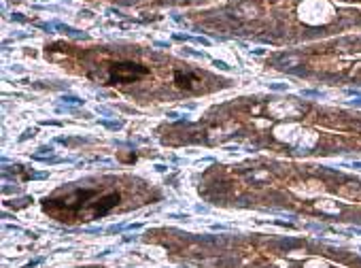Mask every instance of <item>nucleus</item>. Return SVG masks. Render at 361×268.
<instances>
[{
    "label": "nucleus",
    "mask_w": 361,
    "mask_h": 268,
    "mask_svg": "<svg viewBox=\"0 0 361 268\" xmlns=\"http://www.w3.org/2000/svg\"><path fill=\"white\" fill-rule=\"evenodd\" d=\"M144 75H149V68L134 64V62H117L108 68L111 83H132V81L144 77Z\"/></svg>",
    "instance_id": "obj_1"
},
{
    "label": "nucleus",
    "mask_w": 361,
    "mask_h": 268,
    "mask_svg": "<svg viewBox=\"0 0 361 268\" xmlns=\"http://www.w3.org/2000/svg\"><path fill=\"white\" fill-rule=\"evenodd\" d=\"M117 202H119V194H108V196H104L102 200H98L96 209L91 211V217L96 219V217H100V215H106Z\"/></svg>",
    "instance_id": "obj_2"
},
{
    "label": "nucleus",
    "mask_w": 361,
    "mask_h": 268,
    "mask_svg": "<svg viewBox=\"0 0 361 268\" xmlns=\"http://www.w3.org/2000/svg\"><path fill=\"white\" fill-rule=\"evenodd\" d=\"M174 81H177V85L179 87H185V89H193L198 87V83H200V79L193 75V73H183V70H177L174 73Z\"/></svg>",
    "instance_id": "obj_3"
},
{
    "label": "nucleus",
    "mask_w": 361,
    "mask_h": 268,
    "mask_svg": "<svg viewBox=\"0 0 361 268\" xmlns=\"http://www.w3.org/2000/svg\"><path fill=\"white\" fill-rule=\"evenodd\" d=\"M62 100L66 102V104H75V106H81L85 100H81V98H77V96H62Z\"/></svg>",
    "instance_id": "obj_4"
},
{
    "label": "nucleus",
    "mask_w": 361,
    "mask_h": 268,
    "mask_svg": "<svg viewBox=\"0 0 361 268\" xmlns=\"http://www.w3.org/2000/svg\"><path fill=\"white\" fill-rule=\"evenodd\" d=\"M183 55H191V58H198V60H204V58H206L202 51H193V49H183Z\"/></svg>",
    "instance_id": "obj_5"
},
{
    "label": "nucleus",
    "mask_w": 361,
    "mask_h": 268,
    "mask_svg": "<svg viewBox=\"0 0 361 268\" xmlns=\"http://www.w3.org/2000/svg\"><path fill=\"white\" fill-rule=\"evenodd\" d=\"M302 96H306V98H321L323 94L316 91V89H302Z\"/></svg>",
    "instance_id": "obj_6"
},
{
    "label": "nucleus",
    "mask_w": 361,
    "mask_h": 268,
    "mask_svg": "<svg viewBox=\"0 0 361 268\" xmlns=\"http://www.w3.org/2000/svg\"><path fill=\"white\" fill-rule=\"evenodd\" d=\"M287 83H270V89H274V91H287Z\"/></svg>",
    "instance_id": "obj_7"
},
{
    "label": "nucleus",
    "mask_w": 361,
    "mask_h": 268,
    "mask_svg": "<svg viewBox=\"0 0 361 268\" xmlns=\"http://www.w3.org/2000/svg\"><path fill=\"white\" fill-rule=\"evenodd\" d=\"M96 111H98V113H100V115H108V117H111V115H113V109H108V106H98V109H96Z\"/></svg>",
    "instance_id": "obj_8"
},
{
    "label": "nucleus",
    "mask_w": 361,
    "mask_h": 268,
    "mask_svg": "<svg viewBox=\"0 0 361 268\" xmlns=\"http://www.w3.org/2000/svg\"><path fill=\"white\" fill-rule=\"evenodd\" d=\"M102 126H106V128H113V130H117V128H121V121H102Z\"/></svg>",
    "instance_id": "obj_9"
},
{
    "label": "nucleus",
    "mask_w": 361,
    "mask_h": 268,
    "mask_svg": "<svg viewBox=\"0 0 361 268\" xmlns=\"http://www.w3.org/2000/svg\"><path fill=\"white\" fill-rule=\"evenodd\" d=\"M123 228H128V225H123V223H117V225H111L106 232H111V234H115V232H121Z\"/></svg>",
    "instance_id": "obj_10"
},
{
    "label": "nucleus",
    "mask_w": 361,
    "mask_h": 268,
    "mask_svg": "<svg viewBox=\"0 0 361 268\" xmlns=\"http://www.w3.org/2000/svg\"><path fill=\"white\" fill-rule=\"evenodd\" d=\"M213 64H215V66H217V68H221V70H227V73H229V70H232V68H229V66H227L225 62H219V60H215V62H213Z\"/></svg>",
    "instance_id": "obj_11"
},
{
    "label": "nucleus",
    "mask_w": 361,
    "mask_h": 268,
    "mask_svg": "<svg viewBox=\"0 0 361 268\" xmlns=\"http://www.w3.org/2000/svg\"><path fill=\"white\" fill-rule=\"evenodd\" d=\"M193 43H200V45H206V47H208L210 41H208V39H202V36H193Z\"/></svg>",
    "instance_id": "obj_12"
},
{
    "label": "nucleus",
    "mask_w": 361,
    "mask_h": 268,
    "mask_svg": "<svg viewBox=\"0 0 361 268\" xmlns=\"http://www.w3.org/2000/svg\"><path fill=\"white\" fill-rule=\"evenodd\" d=\"M83 232H87V234H100V232H104L102 228H85Z\"/></svg>",
    "instance_id": "obj_13"
},
{
    "label": "nucleus",
    "mask_w": 361,
    "mask_h": 268,
    "mask_svg": "<svg viewBox=\"0 0 361 268\" xmlns=\"http://www.w3.org/2000/svg\"><path fill=\"white\" fill-rule=\"evenodd\" d=\"M38 151H41V153H53V147H51V145H49V147H47V145H43Z\"/></svg>",
    "instance_id": "obj_14"
},
{
    "label": "nucleus",
    "mask_w": 361,
    "mask_h": 268,
    "mask_svg": "<svg viewBox=\"0 0 361 268\" xmlns=\"http://www.w3.org/2000/svg\"><path fill=\"white\" fill-rule=\"evenodd\" d=\"M170 217H172V219H180V221H183V219H185V221L189 219V215H177V213H174V215H170Z\"/></svg>",
    "instance_id": "obj_15"
},
{
    "label": "nucleus",
    "mask_w": 361,
    "mask_h": 268,
    "mask_svg": "<svg viewBox=\"0 0 361 268\" xmlns=\"http://www.w3.org/2000/svg\"><path fill=\"white\" fill-rule=\"evenodd\" d=\"M140 228H142V223H130L128 225V230H140Z\"/></svg>",
    "instance_id": "obj_16"
},
{
    "label": "nucleus",
    "mask_w": 361,
    "mask_h": 268,
    "mask_svg": "<svg viewBox=\"0 0 361 268\" xmlns=\"http://www.w3.org/2000/svg\"><path fill=\"white\" fill-rule=\"evenodd\" d=\"M13 19H17V21H26V17H24V15H19V13H15V15H13Z\"/></svg>",
    "instance_id": "obj_17"
},
{
    "label": "nucleus",
    "mask_w": 361,
    "mask_h": 268,
    "mask_svg": "<svg viewBox=\"0 0 361 268\" xmlns=\"http://www.w3.org/2000/svg\"><path fill=\"white\" fill-rule=\"evenodd\" d=\"M195 211H200V213H206L208 209H206V207H202V204H198V207H195Z\"/></svg>",
    "instance_id": "obj_18"
},
{
    "label": "nucleus",
    "mask_w": 361,
    "mask_h": 268,
    "mask_svg": "<svg viewBox=\"0 0 361 268\" xmlns=\"http://www.w3.org/2000/svg\"><path fill=\"white\" fill-rule=\"evenodd\" d=\"M348 104H353V106H361V100H351Z\"/></svg>",
    "instance_id": "obj_19"
},
{
    "label": "nucleus",
    "mask_w": 361,
    "mask_h": 268,
    "mask_svg": "<svg viewBox=\"0 0 361 268\" xmlns=\"http://www.w3.org/2000/svg\"><path fill=\"white\" fill-rule=\"evenodd\" d=\"M353 168H359L361 170V162H353Z\"/></svg>",
    "instance_id": "obj_20"
}]
</instances>
